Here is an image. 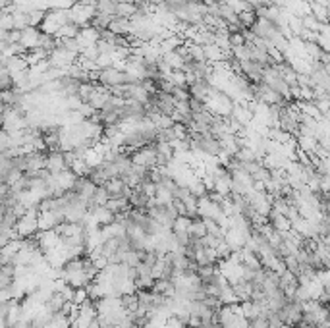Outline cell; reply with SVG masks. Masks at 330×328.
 <instances>
[{"label": "cell", "instance_id": "obj_13", "mask_svg": "<svg viewBox=\"0 0 330 328\" xmlns=\"http://www.w3.org/2000/svg\"><path fill=\"white\" fill-rule=\"evenodd\" d=\"M230 116L234 118V120H237V122H239V124H241L243 128H248L249 122L253 120V114L249 112L245 106L234 105V103H232V112H230Z\"/></svg>", "mask_w": 330, "mask_h": 328}, {"label": "cell", "instance_id": "obj_37", "mask_svg": "<svg viewBox=\"0 0 330 328\" xmlns=\"http://www.w3.org/2000/svg\"><path fill=\"white\" fill-rule=\"evenodd\" d=\"M73 2H77V4H95V0H73Z\"/></svg>", "mask_w": 330, "mask_h": 328}, {"label": "cell", "instance_id": "obj_1", "mask_svg": "<svg viewBox=\"0 0 330 328\" xmlns=\"http://www.w3.org/2000/svg\"><path fill=\"white\" fill-rule=\"evenodd\" d=\"M68 22H70L68 10H47V12H45V18H43V22L39 24V31L45 33V35L54 37L60 27L66 25Z\"/></svg>", "mask_w": 330, "mask_h": 328}, {"label": "cell", "instance_id": "obj_16", "mask_svg": "<svg viewBox=\"0 0 330 328\" xmlns=\"http://www.w3.org/2000/svg\"><path fill=\"white\" fill-rule=\"evenodd\" d=\"M191 71L195 73L197 79H209L212 75V66L209 62H191Z\"/></svg>", "mask_w": 330, "mask_h": 328}, {"label": "cell", "instance_id": "obj_5", "mask_svg": "<svg viewBox=\"0 0 330 328\" xmlns=\"http://www.w3.org/2000/svg\"><path fill=\"white\" fill-rule=\"evenodd\" d=\"M68 164L64 158V152L62 151H48L47 152V164H45V170L48 174H58L62 170H66Z\"/></svg>", "mask_w": 330, "mask_h": 328}, {"label": "cell", "instance_id": "obj_38", "mask_svg": "<svg viewBox=\"0 0 330 328\" xmlns=\"http://www.w3.org/2000/svg\"><path fill=\"white\" fill-rule=\"evenodd\" d=\"M0 267H2V255H0Z\"/></svg>", "mask_w": 330, "mask_h": 328}, {"label": "cell", "instance_id": "obj_23", "mask_svg": "<svg viewBox=\"0 0 330 328\" xmlns=\"http://www.w3.org/2000/svg\"><path fill=\"white\" fill-rule=\"evenodd\" d=\"M116 4L118 2H112V0H95V10L106 16H112L116 18Z\"/></svg>", "mask_w": 330, "mask_h": 328}, {"label": "cell", "instance_id": "obj_21", "mask_svg": "<svg viewBox=\"0 0 330 328\" xmlns=\"http://www.w3.org/2000/svg\"><path fill=\"white\" fill-rule=\"evenodd\" d=\"M188 234H189V237H197V239L207 235V230H205V222H203V218H199V216L191 218V224H189Z\"/></svg>", "mask_w": 330, "mask_h": 328}, {"label": "cell", "instance_id": "obj_2", "mask_svg": "<svg viewBox=\"0 0 330 328\" xmlns=\"http://www.w3.org/2000/svg\"><path fill=\"white\" fill-rule=\"evenodd\" d=\"M16 235L20 239L24 237H33L39 232V209H27L25 214L16 224Z\"/></svg>", "mask_w": 330, "mask_h": 328}, {"label": "cell", "instance_id": "obj_28", "mask_svg": "<svg viewBox=\"0 0 330 328\" xmlns=\"http://www.w3.org/2000/svg\"><path fill=\"white\" fill-rule=\"evenodd\" d=\"M133 16H135V4H124V2L116 4V18L131 20Z\"/></svg>", "mask_w": 330, "mask_h": 328}, {"label": "cell", "instance_id": "obj_27", "mask_svg": "<svg viewBox=\"0 0 330 328\" xmlns=\"http://www.w3.org/2000/svg\"><path fill=\"white\" fill-rule=\"evenodd\" d=\"M110 22H112V16H106V14L95 12L93 20H91V25H93L97 31H103V29H108Z\"/></svg>", "mask_w": 330, "mask_h": 328}, {"label": "cell", "instance_id": "obj_8", "mask_svg": "<svg viewBox=\"0 0 330 328\" xmlns=\"http://www.w3.org/2000/svg\"><path fill=\"white\" fill-rule=\"evenodd\" d=\"M64 222V214L56 211H39V230H52Z\"/></svg>", "mask_w": 330, "mask_h": 328}, {"label": "cell", "instance_id": "obj_36", "mask_svg": "<svg viewBox=\"0 0 330 328\" xmlns=\"http://www.w3.org/2000/svg\"><path fill=\"white\" fill-rule=\"evenodd\" d=\"M241 45H245V41H243V35L241 33H234V35H230V47H241Z\"/></svg>", "mask_w": 330, "mask_h": 328}, {"label": "cell", "instance_id": "obj_18", "mask_svg": "<svg viewBox=\"0 0 330 328\" xmlns=\"http://www.w3.org/2000/svg\"><path fill=\"white\" fill-rule=\"evenodd\" d=\"M25 62H27V66L31 68V66H35V64H39V62H43V60L48 58V52L47 50H43V48H31V50H27L24 54Z\"/></svg>", "mask_w": 330, "mask_h": 328}, {"label": "cell", "instance_id": "obj_39", "mask_svg": "<svg viewBox=\"0 0 330 328\" xmlns=\"http://www.w3.org/2000/svg\"><path fill=\"white\" fill-rule=\"evenodd\" d=\"M282 328H290V326H286V324H284V326H282Z\"/></svg>", "mask_w": 330, "mask_h": 328}, {"label": "cell", "instance_id": "obj_17", "mask_svg": "<svg viewBox=\"0 0 330 328\" xmlns=\"http://www.w3.org/2000/svg\"><path fill=\"white\" fill-rule=\"evenodd\" d=\"M154 201H156V205H160V207H168V205H172V201H174V195H172V191H170V189H166L164 186L156 184Z\"/></svg>", "mask_w": 330, "mask_h": 328}, {"label": "cell", "instance_id": "obj_4", "mask_svg": "<svg viewBox=\"0 0 330 328\" xmlns=\"http://www.w3.org/2000/svg\"><path fill=\"white\" fill-rule=\"evenodd\" d=\"M105 189L108 193V197H114V199H128V195L131 193V189L124 184L122 178H112L105 184Z\"/></svg>", "mask_w": 330, "mask_h": 328}, {"label": "cell", "instance_id": "obj_30", "mask_svg": "<svg viewBox=\"0 0 330 328\" xmlns=\"http://www.w3.org/2000/svg\"><path fill=\"white\" fill-rule=\"evenodd\" d=\"M191 218L189 216H178L176 220L172 222V232H188Z\"/></svg>", "mask_w": 330, "mask_h": 328}, {"label": "cell", "instance_id": "obj_29", "mask_svg": "<svg viewBox=\"0 0 330 328\" xmlns=\"http://www.w3.org/2000/svg\"><path fill=\"white\" fill-rule=\"evenodd\" d=\"M301 25L305 29H309V31H315V33H318V29H320V22H317V18H313V14L303 16L301 18Z\"/></svg>", "mask_w": 330, "mask_h": 328}, {"label": "cell", "instance_id": "obj_11", "mask_svg": "<svg viewBox=\"0 0 330 328\" xmlns=\"http://www.w3.org/2000/svg\"><path fill=\"white\" fill-rule=\"evenodd\" d=\"M188 91H189V97H191V99L205 103L207 97H209V91H211V85H209V81H205V79H197L193 85H189Z\"/></svg>", "mask_w": 330, "mask_h": 328}, {"label": "cell", "instance_id": "obj_34", "mask_svg": "<svg viewBox=\"0 0 330 328\" xmlns=\"http://www.w3.org/2000/svg\"><path fill=\"white\" fill-rule=\"evenodd\" d=\"M172 97H174V101H189L191 99L188 87H174L172 89Z\"/></svg>", "mask_w": 330, "mask_h": 328}, {"label": "cell", "instance_id": "obj_19", "mask_svg": "<svg viewBox=\"0 0 330 328\" xmlns=\"http://www.w3.org/2000/svg\"><path fill=\"white\" fill-rule=\"evenodd\" d=\"M79 25L71 24V22H68L66 25H62L58 31H56V35H54V39L56 41H60V39H75L77 37V33H79Z\"/></svg>", "mask_w": 330, "mask_h": 328}, {"label": "cell", "instance_id": "obj_6", "mask_svg": "<svg viewBox=\"0 0 330 328\" xmlns=\"http://www.w3.org/2000/svg\"><path fill=\"white\" fill-rule=\"evenodd\" d=\"M20 45L24 47V50H31V48L41 47V31L39 27H25L20 37Z\"/></svg>", "mask_w": 330, "mask_h": 328}, {"label": "cell", "instance_id": "obj_24", "mask_svg": "<svg viewBox=\"0 0 330 328\" xmlns=\"http://www.w3.org/2000/svg\"><path fill=\"white\" fill-rule=\"evenodd\" d=\"M27 68H29V66H27V62H25L24 54H22V56H12V58H8V62H6V70H8L10 75L16 73V71L27 70Z\"/></svg>", "mask_w": 330, "mask_h": 328}, {"label": "cell", "instance_id": "obj_35", "mask_svg": "<svg viewBox=\"0 0 330 328\" xmlns=\"http://www.w3.org/2000/svg\"><path fill=\"white\" fill-rule=\"evenodd\" d=\"M43 18H45V12H43V10H33V12H29V27H39V24L43 22Z\"/></svg>", "mask_w": 330, "mask_h": 328}, {"label": "cell", "instance_id": "obj_22", "mask_svg": "<svg viewBox=\"0 0 330 328\" xmlns=\"http://www.w3.org/2000/svg\"><path fill=\"white\" fill-rule=\"evenodd\" d=\"M25 27H29V14L14 10L12 12V29L16 31H24Z\"/></svg>", "mask_w": 330, "mask_h": 328}, {"label": "cell", "instance_id": "obj_10", "mask_svg": "<svg viewBox=\"0 0 330 328\" xmlns=\"http://www.w3.org/2000/svg\"><path fill=\"white\" fill-rule=\"evenodd\" d=\"M75 41H77V45H79L81 50L87 47H93V45H97V41H99V31L95 29L93 25L81 27L79 33H77V37H75Z\"/></svg>", "mask_w": 330, "mask_h": 328}, {"label": "cell", "instance_id": "obj_26", "mask_svg": "<svg viewBox=\"0 0 330 328\" xmlns=\"http://www.w3.org/2000/svg\"><path fill=\"white\" fill-rule=\"evenodd\" d=\"M309 10H311V14H313V18H317V22L326 24V16H328L326 6H320V4H317V2L309 0Z\"/></svg>", "mask_w": 330, "mask_h": 328}, {"label": "cell", "instance_id": "obj_9", "mask_svg": "<svg viewBox=\"0 0 330 328\" xmlns=\"http://www.w3.org/2000/svg\"><path fill=\"white\" fill-rule=\"evenodd\" d=\"M245 235L248 234L239 232L236 228H226L222 239H224L226 245L230 247L232 251H239V249H243V245H245Z\"/></svg>", "mask_w": 330, "mask_h": 328}, {"label": "cell", "instance_id": "obj_15", "mask_svg": "<svg viewBox=\"0 0 330 328\" xmlns=\"http://www.w3.org/2000/svg\"><path fill=\"white\" fill-rule=\"evenodd\" d=\"M147 203H149V197H147V195H143L137 188L131 189V193L128 195V205H130V209H143V211H145Z\"/></svg>", "mask_w": 330, "mask_h": 328}, {"label": "cell", "instance_id": "obj_20", "mask_svg": "<svg viewBox=\"0 0 330 328\" xmlns=\"http://www.w3.org/2000/svg\"><path fill=\"white\" fill-rule=\"evenodd\" d=\"M120 303H122V309H124L126 313H135V311H137V303H139V299H137V292L120 295Z\"/></svg>", "mask_w": 330, "mask_h": 328}, {"label": "cell", "instance_id": "obj_33", "mask_svg": "<svg viewBox=\"0 0 330 328\" xmlns=\"http://www.w3.org/2000/svg\"><path fill=\"white\" fill-rule=\"evenodd\" d=\"M237 20H239V24L243 25L245 29H249V27L253 25V22H255V14L253 12H241V14H237Z\"/></svg>", "mask_w": 330, "mask_h": 328}, {"label": "cell", "instance_id": "obj_14", "mask_svg": "<svg viewBox=\"0 0 330 328\" xmlns=\"http://www.w3.org/2000/svg\"><path fill=\"white\" fill-rule=\"evenodd\" d=\"M108 29H110L114 35L128 37L130 35V20H126V18H112Z\"/></svg>", "mask_w": 330, "mask_h": 328}, {"label": "cell", "instance_id": "obj_25", "mask_svg": "<svg viewBox=\"0 0 330 328\" xmlns=\"http://www.w3.org/2000/svg\"><path fill=\"white\" fill-rule=\"evenodd\" d=\"M162 62H166L172 70H182L184 68V60H182V56H178L176 50H170V52H164L162 54Z\"/></svg>", "mask_w": 330, "mask_h": 328}, {"label": "cell", "instance_id": "obj_31", "mask_svg": "<svg viewBox=\"0 0 330 328\" xmlns=\"http://www.w3.org/2000/svg\"><path fill=\"white\" fill-rule=\"evenodd\" d=\"M14 237H18L16 235V230L14 228H6V226H0V249L6 245L10 239H14Z\"/></svg>", "mask_w": 330, "mask_h": 328}, {"label": "cell", "instance_id": "obj_7", "mask_svg": "<svg viewBox=\"0 0 330 328\" xmlns=\"http://www.w3.org/2000/svg\"><path fill=\"white\" fill-rule=\"evenodd\" d=\"M239 68L241 73L245 75L248 81H253L255 85L263 81V66L253 62V60H245V62H239Z\"/></svg>", "mask_w": 330, "mask_h": 328}, {"label": "cell", "instance_id": "obj_3", "mask_svg": "<svg viewBox=\"0 0 330 328\" xmlns=\"http://www.w3.org/2000/svg\"><path fill=\"white\" fill-rule=\"evenodd\" d=\"M99 85H103L106 89H110V87H114V85H124V83H130V77H128V73L122 70H116V68H105V70H101L99 73Z\"/></svg>", "mask_w": 330, "mask_h": 328}, {"label": "cell", "instance_id": "obj_32", "mask_svg": "<svg viewBox=\"0 0 330 328\" xmlns=\"http://www.w3.org/2000/svg\"><path fill=\"white\" fill-rule=\"evenodd\" d=\"M284 320L280 318L278 313H269L267 315V328H282Z\"/></svg>", "mask_w": 330, "mask_h": 328}, {"label": "cell", "instance_id": "obj_12", "mask_svg": "<svg viewBox=\"0 0 330 328\" xmlns=\"http://www.w3.org/2000/svg\"><path fill=\"white\" fill-rule=\"evenodd\" d=\"M89 212L93 214L95 222L99 226H106V224L114 222V218H116V214L112 211H108L106 207H95V209H89Z\"/></svg>", "mask_w": 330, "mask_h": 328}]
</instances>
